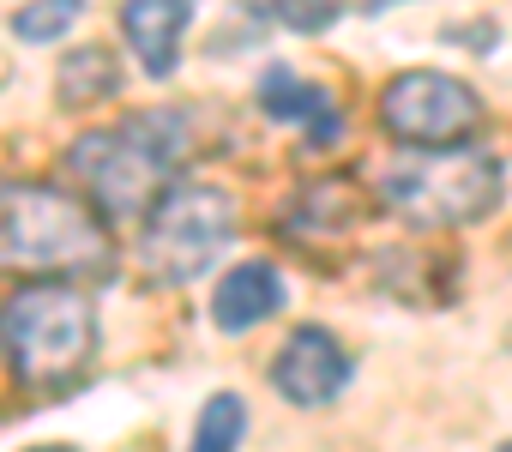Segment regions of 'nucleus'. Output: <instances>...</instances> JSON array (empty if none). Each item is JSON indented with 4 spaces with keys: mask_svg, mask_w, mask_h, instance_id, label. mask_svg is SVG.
<instances>
[{
    "mask_svg": "<svg viewBox=\"0 0 512 452\" xmlns=\"http://www.w3.org/2000/svg\"><path fill=\"white\" fill-rule=\"evenodd\" d=\"M187 145H193V121L181 109H139L121 115L115 127L85 133L67 151V169L91 187V199L109 217H133L169 193V175L187 163Z\"/></svg>",
    "mask_w": 512,
    "mask_h": 452,
    "instance_id": "obj_1",
    "label": "nucleus"
},
{
    "mask_svg": "<svg viewBox=\"0 0 512 452\" xmlns=\"http://www.w3.org/2000/svg\"><path fill=\"white\" fill-rule=\"evenodd\" d=\"M0 266L13 272H103L109 266V230L103 217L43 181H7L0 187Z\"/></svg>",
    "mask_w": 512,
    "mask_h": 452,
    "instance_id": "obj_2",
    "label": "nucleus"
},
{
    "mask_svg": "<svg viewBox=\"0 0 512 452\" xmlns=\"http://www.w3.org/2000/svg\"><path fill=\"white\" fill-rule=\"evenodd\" d=\"M0 344L25 386L61 392L97 362V308L67 284H31L0 308Z\"/></svg>",
    "mask_w": 512,
    "mask_h": 452,
    "instance_id": "obj_3",
    "label": "nucleus"
},
{
    "mask_svg": "<svg viewBox=\"0 0 512 452\" xmlns=\"http://www.w3.org/2000/svg\"><path fill=\"white\" fill-rule=\"evenodd\" d=\"M500 163L476 145H452V151H398L380 169V199L416 223V230H458L476 223L500 205Z\"/></svg>",
    "mask_w": 512,
    "mask_h": 452,
    "instance_id": "obj_4",
    "label": "nucleus"
},
{
    "mask_svg": "<svg viewBox=\"0 0 512 452\" xmlns=\"http://www.w3.org/2000/svg\"><path fill=\"white\" fill-rule=\"evenodd\" d=\"M235 236V199L223 187L187 181L169 187L151 211H145V230H139V272L145 284H193L199 272H211V260L229 248Z\"/></svg>",
    "mask_w": 512,
    "mask_h": 452,
    "instance_id": "obj_5",
    "label": "nucleus"
},
{
    "mask_svg": "<svg viewBox=\"0 0 512 452\" xmlns=\"http://www.w3.org/2000/svg\"><path fill=\"white\" fill-rule=\"evenodd\" d=\"M380 121L416 151H452L482 127V97L440 67H410L380 91Z\"/></svg>",
    "mask_w": 512,
    "mask_h": 452,
    "instance_id": "obj_6",
    "label": "nucleus"
},
{
    "mask_svg": "<svg viewBox=\"0 0 512 452\" xmlns=\"http://www.w3.org/2000/svg\"><path fill=\"white\" fill-rule=\"evenodd\" d=\"M350 350L326 332V326H296L290 338H284V350L272 356V386L290 398V404H302V410H314V404H332L344 386H350Z\"/></svg>",
    "mask_w": 512,
    "mask_h": 452,
    "instance_id": "obj_7",
    "label": "nucleus"
},
{
    "mask_svg": "<svg viewBox=\"0 0 512 452\" xmlns=\"http://www.w3.org/2000/svg\"><path fill=\"white\" fill-rule=\"evenodd\" d=\"M260 109H266L272 121L302 127L308 145H338V139H344V115H338L332 91L314 85V79H302V73H290V67H266V73H260Z\"/></svg>",
    "mask_w": 512,
    "mask_h": 452,
    "instance_id": "obj_8",
    "label": "nucleus"
},
{
    "mask_svg": "<svg viewBox=\"0 0 512 452\" xmlns=\"http://www.w3.org/2000/svg\"><path fill=\"white\" fill-rule=\"evenodd\" d=\"M284 302H290V290H284L278 266L247 260V266H235V272L217 284V296H211V320H217V332H253L260 320L284 314Z\"/></svg>",
    "mask_w": 512,
    "mask_h": 452,
    "instance_id": "obj_9",
    "label": "nucleus"
},
{
    "mask_svg": "<svg viewBox=\"0 0 512 452\" xmlns=\"http://www.w3.org/2000/svg\"><path fill=\"white\" fill-rule=\"evenodd\" d=\"M187 25H193L187 0H133V7H121V31L139 49V67L151 79H169L175 73V55H181Z\"/></svg>",
    "mask_w": 512,
    "mask_h": 452,
    "instance_id": "obj_10",
    "label": "nucleus"
},
{
    "mask_svg": "<svg viewBox=\"0 0 512 452\" xmlns=\"http://www.w3.org/2000/svg\"><path fill=\"white\" fill-rule=\"evenodd\" d=\"M55 91H61L67 109H79V103H109V97L121 91V61H115L103 43L73 49V55H61V79H55Z\"/></svg>",
    "mask_w": 512,
    "mask_h": 452,
    "instance_id": "obj_11",
    "label": "nucleus"
},
{
    "mask_svg": "<svg viewBox=\"0 0 512 452\" xmlns=\"http://www.w3.org/2000/svg\"><path fill=\"white\" fill-rule=\"evenodd\" d=\"M247 434V404L235 392H211L199 404V422H193V446L187 452H235Z\"/></svg>",
    "mask_w": 512,
    "mask_h": 452,
    "instance_id": "obj_12",
    "label": "nucleus"
},
{
    "mask_svg": "<svg viewBox=\"0 0 512 452\" xmlns=\"http://www.w3.org/2000/svg\"><path fill=\"white\" fill-rule=\"evenodd\" d=\"M79 0H55V7H25V13H13V31L25 37V43H49V37H61L67 25H79Z\"/></svg>",
    "mask_w": 512,
    "mask_h": 452,
    "instance_id": "obj_13",
    "label": "nucleus"
},
{
    "mask_svg": "<svg viewBox=\"0 0 512 452\" xmlns=\"http://www.w3.org/2000/svg\"><path fill=\"white\" fill-rule=\"evenodd\" d=\"M253 13L278 19L290 31H326V25H338V7H320V0H296V7H253Z\"/></svg>",
    "mask_w": 512,
    "mask_h": 452,
    "instance_id": "obj_14",
    "label": "nucleus"
},
{
    "mask_svg": "<svg viewBox=\"0 0 512 452\" xmlns=\"http://www.w3.org/2000/svg\"><path fill=\"white\" fill-rule=\"evenodd\" d=\"M31 452H79V446H61V440H55V446H31Z\"/></svg>",
    "mask_w": 512,
    "mask_h": 452,
    "instance_id": "obj_15",
    "label": "nucleus"
},
{
    "mask_svg": "<svg viewBox=\"0 0 512 452\" xmlns=\"http://www.w3.org/2000/svg\"><path fill=\"white\" fill-rule=\"evenodd\" d=\"M500 452H512V440H506V446H500Z\"/></svg>",
    "mask_w": 512,
    "mask_h": 452,
    "instance_id": "obj_16",
    "label": "nucleus"
}]
</instances>
